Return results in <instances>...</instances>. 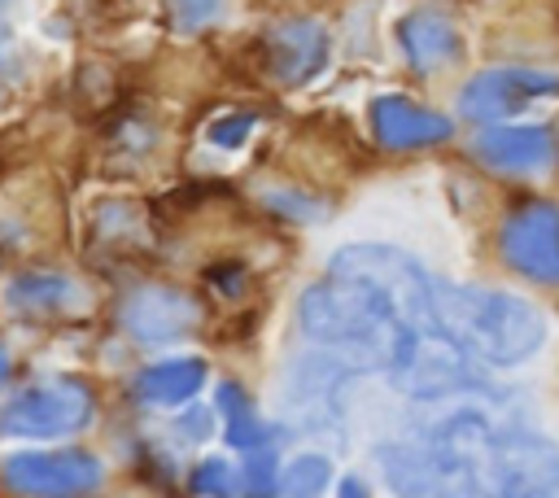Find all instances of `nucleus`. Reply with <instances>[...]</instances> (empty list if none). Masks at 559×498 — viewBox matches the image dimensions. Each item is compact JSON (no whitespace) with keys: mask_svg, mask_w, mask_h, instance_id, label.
Here are the masks:
<instances>
[{"mask_svg":"<svg viewBox=\"0 0 559 498\" xmlns=\"http://www.w3.org/2000/svg\"><path fill=\"white\" fill-rule=\"evenodd\" d=\"M301 332L332 358H341L349 371H389V363L402 354L411 332L441 328L411 319L384 288L358 280V275H332L310 284L297 301Z\"/></svg>","mask_w":559,"mask_h":498,"instance_id":"1","label":"nucleus"},{"mask_svg":"<svg viewBox=\"0 0 559 498\" xmlns=\"http://www.w3.org/2000/svg\"><path fill=\"white\" fill-rule=\"evenodd\" d=\"M432 310L441 332L472 358L493 367H515L533 358L546 341V319L533 301L498 288H467L432 280Z\"/></svg>","mask_w":559,"mask_h":498,"instance_id":"2","label":"nucleus"},{"mask_svg":"<svg viewBox=\"0 0 559 498\" xmlns=\"http://www.w3.org/2000/svg\"><path fill=\"white\" fill-rule=\"evenodd\" d=\"M493 428L476 411H459L415 441L380 446V472L397 498H476L480 454Z\"/></svg>","mask_w":559,"mask_h":498,"instance_id":"3","label":"nucleus"},{"mask_svg":"<svg viewBox=\"0 0 559 498\" xmlns=\"http://www.w3.org/2000/svg\"><path fill=\"white\" fill-rule=\"evenodd\" d=\"M476 489L480 498H559V446L524 428L493 432L480 454Z\"/></svg>","mask_w":559,"mask_h":498,"instance_id":"4","label":"nucleus"},{"mask_svg":"<svg viewBox=\"0 0 559 498\" xmlns=\"http://www.w3.org/2000/svg\"><path fill=\"white\" fill-rule=\"evenodd\" d=\"M92 393L79 380H39L17 389L0 406V437L9 441H52L87 428Z\"/></svg>","mask_w":559,"mask_h":498,"instance_id":"5","label":"nucleus"},{"mask_svg":"<svg viewBox=\"0 0 559 498\" xmlns=\"http://www.w3.org/2000/svg\"><path fill=\"white\" fill-rule=\"evenodd\" d=\"M0 472L17 494H35V498L83 494L105 476L100 459L87 450H22V454H9Z\"/></svg>","mask_w":559,"mask_h":498,"instance_id":"6","label":"nucleus"},{"mask_svg":"<svg viewBox=\"0 0 559 498\" xmlns=\"http://www.w3.org/2000/svg\"><path fill=\"white\" fill-rule=\"evenodd\" d=\"M502 258L537 280V284H559V205L550 201H528L502 223Z\"/></svg>","mask_w":559,"mask_h":498,"instance_id":"7","label":"nucleus"},{"mask_svg":"<svg viewBox=\"0 0 559 498\" xmlns=\"http://www.w3.org/2000/svg\"><path fill=\"white\" fill-rule=\"evenodd\" d=\"M559 92V70H533V66H498V70H485L476 74L463 96H459V109L476 122H493V118H507L515 109H524L528 100L537 96H555Z\"/></svg>","mask_w":559,"mask_h":498,"instance_id":"8","label":"nucleus"},{"mask_svg":"<svg viewBox=\"0 0 559 498\" xmlns=\"http://www.w3.org/2000/svg\"><path fill=\"white\" fill-rule=\"evenodd\" d=\"M122 323L135 341L144 345H166V341H179L197 328V301L179 288H162V284H148V288H135L127 301H122Z\"/></svg>","mask_w":559,"mask_h":498,"instance_id":"9","label":"nucleus"},{"mask_svg":"<svg viewBox=\"0 0 559 498\" xmlns=\"http://www.w3.org/2000/svg\"><path fill=\"white\" fill-rule=\"evenodd\" d=\"M349 376V367L332 354H314L306 363L293 367V380H288V406L293 415L306 424V428H323L336 419V389L341 380Z\"/></svg>","mask_w":559,"mask_h":498,"instance_id":"10","label":"nucleus"},{"mask_svg":"<svg viewBox=\"0 0 559 498\" xmlns=\"http://www.w3.org/2000/svg\"><path fill=\"white\" fill-rule=\"evenodd\" d=\"M371 127L384 149H424V144H441L450 135V118L419 109L406 96H380L371 105Z\"/></svg>","mask_w":559,"mask_h":498,"instance_id":"11","label":"nucleus"},{"mask_svg":"<svg viewBox=\"0 0 559 498\" xmlns=\"http://www.w3.org/2000/svg\"><path fill=\"white\" fill-rule=\"evenodd\" d=\"M266 66L280 83H306L328 61V35L314 22H284L266 39Z\"/></svg>","mask_w":559,"mask_h":498,"instance_id":"12","label":"nucleus"},{"mask_svg":"<svg viewBox=\"0 0 559 498\" xmlns=\"http://www.w3.org/2000/svg\"><path fill=\"white\" fill-rule=\"evenodd\" d=\"M476 157L493 170H542L550 162V135L546 127H489L476 135Z\"/></svg>","mask_w":559,"mask_h":498,"instance_id":"13","label":"nucleus"},{"mask_svg":"<svg viewBox=\"0 0 559 498\" xmlns=\"http://www.w3.org/2000/svg\"><path fill=\"white\" fill-rule=\"evenodd\" d=\"M4 297H9V306L22 310V315H79V310H87L83 284H74L70 275H52V271L17 275V280L4 288Z\"/></svg>","mask_w":559,"mask_h":498,"instance_id":"14","label":"nucleus"},{"mask_svg":"<svg viewBox=\"0 0 559 498\" xmlns=\"http://www.w3.org/2000/svg\"><path fill=\"white\" fill-rule=\"evenodd\" d=\"M397 39L415 70H441L459 57V31L441 13H428V9L406 13L397 26Z\"/></svg>","mask_w":559,"mask_h":498,"instance_id":"15","label":"nucleus"},{"mask_svg":"<svg viewBox=\"0 0 559 498\" xmlns=\"http://www.w3.org/2000/svg\"><path fill=\"white\" fill-rule=\"evenodd\" d=\"M201 384H205L201 358H162L135 376V393L153 406H183Z\"/></svg>","mask_w":559,"mask_h":498,"instance_id":"16","label":"nucleus"},{"mask_svg":"<svg viewBox=\"0 0 559 498\" xmlns=\"http://www.w3.org/2000/svg\"><path fill=\"white\" fill-rule=\"evenodd\" d=\"M218 415H223V437L236 450H258L266 446V428L253 411V402L236 389V384H218Z\"/></svg>","mask_w":559,"mask_h":498,"instance_id":"17","label":"nucleus"},{"mask_svg":"<svg viewBox=\"0 0 559 498\" xmlns=\"http://www.w3.org/2000/svg\"><path fill=\"white\" fill-rule=\"evenodd\" d=\"M328 481H332V463H328L323 454H297V459L280 472V485H275V489H284L288 498H319Z\"/></svg>","mask_w":559,"mask_h":498,"instance_id":"18","label":"nucleus"},{"mask_svg":"<svg viewBox=\"0 0 559 498\" xmlns=\"http://www.w3.org/2000/svg\"><path fill=\"white\" fill-rule=\"evenodd\" d=\"M275 485H280L275 454H271L266 446L245 450V467H240V494H245V498H266Z\"/></svg>","mask_w":559,"mask_h":498,"instance_id":"19","label":"nucleus"},{"mask_svg":"<svg viewBox=\"0 0 559 498\" xmlns=\"http://www.w3.org/2000/svg\"><path fill=\"white\" fill-rule=\"evenodd\" d=\"M240 485V476L223 463V459H205L197 472H192V489L197 494H210V498H231Z\"/></svg>","mask_w":559,"mask_h":498,"instance_id":"20","label":"nucleus"},{"mask_svg":"<svg viewBox=\"0 0 559 498\" xmlns=\"http://www.w3.org/2000/svg\"><path fill=\"white\" fill-rule=\"evenodd\" d=\"M249 131H253V118L249 114H231V118H218V122H210V140L218 144V149H240L245 140H249Z\"/></svg>","mask_w":559,"mask_h":498,"instance_id":"21","label":"nucleus"},{"mask_svg":"<svg viewBox=\"0 0 559 498\" xmlns=\"http://www.w3.org/2000/svg\"><path fill=\"white\" fill-rule=\"evenodd\" d=\"M170 9H175V22H179L183 31H197V26H205L210 17H218L223 0H170Z\"/></svg>","mask_w":559,"mask_h":498,"instance_id":"22","label":"nucleus"},{"mask_svg":"<svg viewBox=\"0 0 559 498\" xmlns=\"http://www.w3.org/2000/svg\"><path fill=\"white\" fill-rule=\"evenodd\" d=\"M336 498H367V485H362L358 476H345V481H341V494H336Z\"/></svg>","mask_w":559,"mask_h":498,"instance_id":"23","label":"nucleus"},{"mask_svg":"<svg viewBox=\"0 0 559 498\" xmlns=\"http://www.w3.org/2000/svg\"><path fill=\"white\" fill-rule=\"evenodd\" d=\"M4 376H9V354H4V345H0V384H4Z\"/></svg>","mask_w":559,"mask_h":498,"instance_id":"24","label":"nucleus"},{"mask_svg":"<svg viewBox=\"0 0 559 498\" xmlns=\"http://www.w3.org/2000/svg\"><path fill=\"white\" fill-rule=\"evenodd\" d=\"M0 4H4V0H0Z\"/></svg>","mask_w":559,"mask_h":498,"instance_id":"25","label":"nucleus"}]
</instances>
